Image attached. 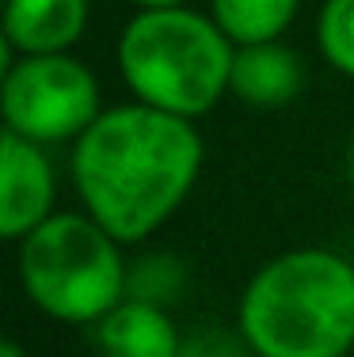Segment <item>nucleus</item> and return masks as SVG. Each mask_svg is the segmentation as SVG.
I'll return each mask as SVG.
<instances>
[{
    "label": "nucleus",
    "instance_id": "obj_4",
    "mask_svg": "<svg viewBox=\"0 0 354 357\" xmlns=\"http://www.w3.org/2000/svg\"><path fill=\"white\" fill-rule=\"evenodd\" d=\"M15 274L23 296L57 323L96 327L130 296L122 243L88 213L61 209L20 240Z\"/></svg>",
    "mask_w": 354,
    "mask_h": 357
},
{
    "label": "nucleus",
    "instance_id": "obj_8",
    "mask_svg": "<svg viewBox=\"0 0 354 357\" xmlns=\"http://www.w3.org/2000/svg\"><path fill=\"white\" fill-rule=\"evenodd\" d=\"M99 357H183L187 335L164 304L126 296L91 327Z\"/></svg>",
    "mask_w": 354,
    "mask_h": 357
},
{
    "label": "nucleus",
    "instance_id": "obj_1",
    "mask_svg": "<svg viewBox=\"0 0 354 357\" xmlns=\"http://www.w3.org/2000/svg\"><path fill=\"white\" fill-rule=\"evenodd\" d=\"M206 144L191 118L145 103L107 107L73 144V186L91 220L122 248L149 240L191 198Z\"/></svg>",
    "mask_w": 354,
    "mask_h": 357
},
{
    "label": "nucleus",
    "instance_id": "obj_14",
    "mask_svg": "<svg viewBox=\"0 0 354 357\" xmlns=\"http://www.w3.org/2000/svg\"><path fill=\"white\" fill-rule=\"evenodd\" d=\"M0 357H31L27 350H23L15 338H8V342H0Z\"/></svg>",
    "mask_w": 354,
    "mask_h": 357
},
{
    "label": "nucleus",
    "instance_id": "obj_6",
    "mask_svg": "<svg viewBox=\"0 0 354 357\" xmlns=\"http://www.w3.org/2000/svg\"><path fill=\"white\" fill-rule=\"evenodd\" d=\"M57 213V175L46 149L4 130L0 137V236L20 243Z\"/></svg>",
    "mask_w": 354,
    "mask_h": 357
},
{
    "label": "nucleus",
    "instance_id": "obj_7",
    "mask_svg": "<svg viewBox=\"0 0 354 357\" xmlns=\"http://www.w3.org/2000/svg\"><path fill=\"white\" fill-rule=\"evenodd\" d=\"M91 23V0H4V54H69Z\"/></svg>",
    "mask_w": 354,
    "mask_h": 357
},
{
    "label": "nucleus",
    "instance_id": "obj_15",
    "mask_svg": "<svg viewBox=\"0 0 354 357\" xmlns=\"http://www.w3.org/2000/svg\"><path fill=\"white\" fill-rule=\"evenodd\" d=\"M133 8H172V4H191V0H130Z\"/></svg>",
    "mask_w": 354,
    "mask_h": 357
},
{
    "label": "nucleus",
    "instance_id": "obj_12",
    "mask_svg": "<svg viewBox=\"0 0 354 357\" xmlns=\"http://www.w3.org/2000/svg\"><path fill=\"white\" fill-rule=\"evenodd\" d=\"M183 285V262L172 255H153L141 259L138 266H130V296L138 301H153V304H172V296Z\"/></svg>",
    "mask_w": 354,
    "mask_h": 357
},
{
    "label": "nucleus",
    "instance_id": "obj_3",
    "mask_svg": "<svg viewBox=\"0 0 354 357\" xmlns=\"http://www.w3.org/2000/svg\"><path fill=\"white\" fill-rule=\"evenodd\" d=\"M233 57V38L191 4L138 8L118 35V73L130 96L191 122L229 96Z\"/></svg>",
    "mask_w": 354,
    "mask_h": 357
},
{
    "label": "nucleus",
    "instance_id": "obj_10",
    "mask_svg": "<svg viewBox=\"0 0 354 357\" xmlns=\"http://www.w3.org/2000/svg\"><path fill=\"white\" fill-rule=\"evenodd\" d=\"M301 0H209L214 23L233 38V46L278 42L293 27Z\"/></svg>",
    "mask_w": 354,
    "mask_h": 357
},
{
    "label": "nucleus",
    "instance_id": "obj_13",
    "mask_svg": "<svg viewBox=\"0 0 354 357\" xmlns=\"http://www.w3.org/2000/svg\"><path fill=\"white\" fill-rule=\"evenodd\" d=\"M183 357H256L248 350V342L240 338V331H217V327H202L187 335Z\"/></svg>",
    "mask_w": 354,
    "mask_h": 357
},
{
    "label": "nucleus",
    "instance_id": "obj_2",
    "mask_svg": "<svg viewBox=\"0 0 354 357\" xmlns=\"http://www.w3.org/2000/svg\"><path fill=\"white\" fill-rule=\"evenodd\" d=\"M236 331L256 357H347L354 350V262L293 248L251 274Z\"/></svg>",
    "mask_w": 354,
    "mask_h": 357
},
{
    "label": "nucleus",
    "instance_id": "obj_16",
    "mask_svg": "<svg viewBox=\"0 0 354 357\" xmlns=\"http://www.w3.org/2000/svg\"><path fill=\"white\" fill-rule=\"evenodd\" d=\"M347 178H351V190H354V144H351V152H347Z\"/></svg>",
    "mask_w": 354,
    "mask_h": 357
},
{
    "label": "nucleus",
    "instance_id": "obj_9",
    "mask_svg": "<svg viewBox=\"0 0 354 357\" xmlns=\"http://www.w3.org/2000/svg\"><path fill=\"white\" fill-rule=\"evenodd\" d=\"M305 61L293 46L278 42H256V46H236L229 96L256 110H278L305 91Z\"/></svg>",
    "mask_w": 354,
    "mask_h": 357
},
{
    "label": "nucleus",
    "instance_id": "obj_5",
    "mask_svg": "<svg viewBox=\"0 0 354 357\" xmlns=\"http://www.w3.org/2000/svg\"><path fill=\"white\" fill-rule=\"evenodd\" d=\"M4 130L35 144H77L103 114V91L91 65L73 54L8 57L0 84Z\"/></svg>",
    "mask_w": 354,
    "mask_h": 357
},
{
    "label": "nucleus",
    "instance_id": "obj_11",
    "mask_svg": "<svg viewBox=\"0 0 354 357\" xmlns=\"http://www.w3.org/2000/svg\"><path fill=\"white\" fill-rule=\"evenodd\" d=\"M316 50L335 73L354 80V0H324L320 4Z\"/></svg>",
    "mask_w": 354,
    "mask_h": 357
}]
</instances>
